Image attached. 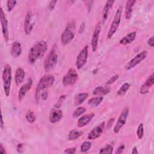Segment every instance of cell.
<instances>
[{
    "label": "cell",
    "instance_id": "6da1fadb",
    "mask_svg": "<svg viewBox=\"0 0 154 154\" xmlns=\"http://www.w3.org/2000/svg\"><path fill=\"white\" fill-rule=\"evenodd\" d=\"M48 49L47 42L45 40H40L35 43L30 48L28 53V63L34 64L38 59L43 57Z\"/></svg>",
    "mask_w": 154,
    "mask_h": 154
},
{
    "label": "cell",
    "instance_id": "7a4b0ae2",
    "mask_svg": "<svg viewBox=\"0 0 154 154\" xmlns=\"http://www.w3.org/2000/svg\"><path fill=\"white\" fill-rule=\"evenodd\" d=\"M55 82V78L51 74H46L43 75L39 80L35 89V102L38 103L40 99V93L46 90L47 88L51 87Z\"/></svg>",
    "mask_w": 154,
    "mask_h": 154
},
{
    "label": "cell",
    "instance_id": "3957f363",
    "mask_svg": "<svg viewBox=\"0 0 154 154\" xmlns=\"http://www.w3.org/2000/svg\"><path fill=\"white\" fill-rule=\"evenodd\" d=\"M2 78L3 81V88L4 93L5 96L8 97L10 95L12 81L11 66L9 64H7L4 66L2 73Z\"/></svg>",
    "mask_w": 154,
    "mask_h": 154
},
{
    "label": "cell",
    "instance_id": "277c9868",
    "mask_svg": "<svg viewBox=\"0 0 154 154\" xmlns=\"http://www.w3.org/2000/svg\"><path fill=\"white\" fill-rule=\"evenodd\" d=\"M75 21L74 20L69 22L61 35V42L62 45H67L70 43L75 37Z\"/></svg>",
    "mask_w": 154,
    "mask_h": 154
},
{
    "label": "cell",
    "instance_id": "5b68a950",
    "mask_svg": "<svg viewBox=\"0 0 154 154\" xmlns=\"http://www.w3.org/2000/svg\"><path fill=\"white\" fill-rule=\"evenodd\" d=\"M57 61L58 54L57 52L55 45H54L45 59L43 63L45 70L46 72H49L54 69L57 64Z\"/></svg>",
    "mask_w": 154,
    "mask_h": 154
},
{
    "label": "cell",
    "instance_id": "8992f818",
    "mask_svg": "<svg viewBox=\"0 0 154 154\" xmlns=\"http://www.w3.org/2000/svg\"><path fill=\"white\" fill-rule=\"evenodd\" d=\"M122 11H123V7L122 5H120L115 13L113 20L111 24L109 29L108 32L107 38L108 39H111L113 37L114 34L116 32L118 28L119 27L120 21H121Z\"/></svg>",
    "mask_w": 154,
    "mask_h": 154
},
{
    "label": "cell",
    "instance_id": "52a82bcc",
    "mask_svg": "<svg viewBox=\"0 0 154 154\" xmlns=\"http://www.w3.org/2000/svg\"><path fill=\"white\" fill-rule=\"evenodd\" d=\"M147 54L148 52L147 51H143L141 52L138 53L134 58H132L127 63V64L125 66V69L127 70H129L135 67L136 66L139 64L147 57Z\"/></svg>",
    "mask_w": 154,
    "mask_h": 154
},
{
    "label": "cell",
    "instance_id": "ba28073f",
    "mask_svg": "<svg viewBox=\"0 0 154 154\" xmlns=\"http://www.w3.org/2000/svg\"><path fill=\"white\" fill-rule=\"evenodd\" d=\"M88 54V46L85 45L79 52L76 60V66L78 69H80L85 64Z\"/></svg>",
    "mask_w": 154,
    "mask_h": 154
},
{
    "label": "cell",
    "instance_id": "9c48e42d",
    "mask_svg": "<svg viewBox=\"0 0 154 154\" xmlns=\"http://www.w3.org/2000/svg\"><path fill=\"white\" fill-rule=\"evenodd\" d=\"M78 75L73 68L70 69L67 73L63 76V84L64 86H70L73 85L77 79Z\"/></svg>",
    "mask_w": 154,
    "mask_h": 154
},
{
    "label": "cell",
    "instance_id": "30bf717a",
    "mask_svg": "<svg viewBox=\"0 0 154 154\" xmlns=\"http://www.w3.org/2000/svg\"><path fill=\"white\" fill-rule=\"evenodd\" d=\"M128 114H129V108L128 107L124 108L119 117V119L117 120V122L116 125L114 127L113 131L114 133H118L120 131V129L122 128V127L125 125L128 116Z\"/></svg>",
    "mask_w": 154,
    "mask_h": 154
},
{
    "label": "cell",
    "instance_id": "8fae6325",
    "mask_svg": "<svg viewBox=\"0 0 154 154\" xmlns=\"http://www.w3.org/2000/svg\"><path fill=\"white\" fill-rule=\"evenodd\" d=\"M0 19H1V23L2 32L3 34V37L4 38V40L6 42H8L9 39L8 20L2 7L0 8Z\"/></svg>",
    "mask_w": 154,
    "mask_h": 154
},
{
    "label": "cell",
    "instance_id": "7c38bea8",
    "mask_svg": "<svg viewBox=\"0 0 154 154\" xmlns=\"http://www.w3.org/2000/svg\"><path fill=\"white\" fill-rule=\"evenodd\" d=\"M101 30V24L100 22H98L94 28L93 35L91 37V49L93 52L96 51L97 49L98 46V42H99V38L100 33Z\"/></svg>",
    "mask_w": 154,
    "mask_h": 154
},
{
    "label": "cell",
    "instance_id": "4fadbf2b",
    "mask_svg": "<svg viewBox=\"0 0 154 154\" xmlns=\"http://www.w3.org/2000/svg\"><path fill=\"white\" fill-rule=\"evenodd\" d=\"M34 25V24L32 20V14L30 10H28L24 20V30L26 35L30 34L33 29Z\"/></svg>",
    "mask_w": 154,
    "mask_h": 154
},
{
    "label": "cell",
    "instance_id": "5bb4252c",
    "mask_svg": "<svg viewBox=\"0 0 154 154\" xmlns=\"http://www.w3.org/2000/svg\"><path fill=\"white\" fill-rule=\"evenodd\" d=\"M105 128V122H103L97 126L94 127L88 134V140H95L99 138L103 132Z\"/></svg>",
    "mask_w": 154,
    "mask_h": 154
},
{
    "label": "cell",
    "instance_id": "9a60e30c",
    "mask_svg": "<svg viewBox=\"0 0 154 154\" xmlns=\"http://www.w3.org/2000/svg\"><path fill=\"white\" fill-rule=\"evenodd\" d=\"M63 113L60 108L55 107L52 108L49 113V120L52 123H56L58 122L63 117Z\"/></svg>",
    "mask_w": 154,
    "mask_h": 154
},
{
    "label": "cell",
    "instance_id": "2e32d148",
    "mask_svg": "<svg viewBox=\"0 0 154 154\" xmlns=\"http://www.w3.org/2000/svg\"><path fill=\"white\" fill-rule=\"evenodd\" d=\"M32 85V80L31 78H29L27 82L22 85L20 88L18 93V100L22 101V99L25 97L26 93L30 90Z\"/></svg>",
    "mask_w": 154,
    "mask_h": 154
},
{
    "label": "cell",
    "instance_id": "e0dca14e",
    "mask_svg": "<svg viewBox=\"0 0 154 154\" xmlns=\"http://www.w3.org/2000/svg\"><path fill=\"white\" fill-rule=\"evenodd\" d=\"M154 84V75L152 73L144 82V83L141 85L140 89V93L142 94H145L147 93L149 89Z\"/></svg>",
    "mask_w": 154,
    "mask_h": 154
},
{
    "label": "cell",
    "instance_id": "ac0fdd59",
    "mask_svg": "<svg viewBox=\"0 0 154 154\" xmlns=\"http://www.w3.org/2000/svg\"><path fill=\"white\" fill-rule=\"evenodd\" d=\"M94 116V114L93 112L88 113L87 114L81 116L78 120V122H77L78 126L79 128H82L86 126L93 119Z\"/></svg>",
    "mask_w": 154,
    "mask_h": 154
},
{
    "label": "cell",
    "instance_id": "d6986e66",
    "mask_svg": "<svg viewBox=\"0 0 154 154\" xmlns=\"http://www.w3.org/2000/svg\"><path fill=\"white\" fill-rule=\"evenodd\" d=\"M136 36H137V32L132 31L128 33L127 35H126L123 37H122L119 41V43L122 45H129L135 40Z\"/></svg>",
    "mask_w": 154,
    "mask_h": 154
},
{
    "label": "cell",
    "instance_id": "ffe728a7",
    "mask_svg": "<svg viewBox=\"0 0 154 154\" xmlns=\"http://www.w3.org/2000/svg\"><path fill=\"white\" fill-rule=\"evenodd\" d=\"M22 45L20 42L16 41L12 44L11 48V55L14 58L19 57L22 53Z\"/></svg>",
    "mask_w": 154,
    "mask_h": 154
},
{
    "label": "cell",
    "instance_id": "44dd1931",
    "mask_svg": "<svg viewBox=\"0 0 154 154\" xmlns=\"http://www.w3.org/2000/svg\"><path fill=\"white\" fill-rule=\"evenodd\" d=\"M136 2L135 0H128L126 1V6H125V17L126 19L129 20L131 17L132 11H133V7Z\"/></svg>",
    "mask_w": 154,
    "mask_h": 154
},
{
    "label": "cell",
    "instance_id": "7402d4cb",
    "mask_svg": "<svg viewBox=\"0 0 154 154\" xmlns=\"http://www.w3.org/2000/svg\"><path fill=\"white\" fill-rule=\"evenodd\" d=\"M25 76V72L24 69L20 67H19L15 72L14 79L15 82L17 85H19L24 80Z\"/></svg>",
    "mask_w": 154,
    "mask_h": 154
},
{
    "label": "cell",
    "instance_id": "603a6c76",
    "mask_svg": "<svg viewBox=\"0 0 154 154\" xmlns=\"http://www.w3.org/2000/svg\"><path fill=\"white\" fill-rule=\"evenodd\" d=\"M114 1L112 0H108L106 1V2L105 4V6L103 9V13H102V23L104 24L105 22L106 21L108 16V13L109 10L112 8L113 4L114 3Z\"/></svg>",
    "mask_w": 154,
    "mask_h": 154
},
{
    "label": "cell",
    "instance_id": "cb8c5ba5",
    "mask_svg": "<svg viewBox=\"0 0 154 154\" xmlns=\"http://www.w3.org/2000/svg\"><path fill=\"white\" fill-rule=\"evenodd\" d=\"M89 94L88 93H81L77 94L74 97V103L75 106H79L88 97Z\"/></svg>",
    "mask_w": 154,
    "mask_h": 154
},
{
    "label": "cell",
    "instance_id": "d4e9b609",
    "mask_svg": "<svg viewBox=\"0 0 154 154\" xmlns=\"http://www.w3.org/2000/svg\"><path fill=\"white\" fill-rule=\"evenodd\" d=\"M110 92V88L108 87H102L97 86L94 88L93 90V93L94 95H104L107 94Z\"/></svg>",
    "mask_w": 154,
    "mask_h": 154
},
{
    "label": "cell",
    "instance_id": "484cf974",
    "mask_svg": "<svg viewBox=\"0 0 154 154\" xmlns=\"http://www.w3.org/2000/svg\"><path fill=\"white\" fill-rule=\"evenodd\" d=\"M82 134L83 132L81 131H78L77 129H72L69 132L67 135V138L69 141H73L80 137Z\"/></svg>",
    "mask_w": 154,
    "mask_h": 154
},
{
    "label": "cell",
    "instance_id": "4316f807",
    "mask_svg": "<svg viewBox=\"0 0 154 154\" xmlns=\"http://www.w3.org/2000/svg\"><path fill=\"white\" fill-rule=\"evenodd\" d=\"M103 97L102 96H96L94 97H92L88 101V103L89 105L91 106H97L103 100Z\"/></svg>",
    "mask_w": 154,
    "mask_h": 154
},
{
    "label": "cell",
    "instance_id": "83f0119b",
    "mask_svg": "<svg viewBox=\"0 0 154 154\" xmlns=\"http://www.w3.org/2000/svg\"><path fill=\"white\" fill-rule=\"evenodd\" d=\"M130 84L128 82H125L118 89L117 91V94L119 96H123L128 91L130 88Z\"/></svg>",
    "mask_w": 154,
    "mask_h": 154
},
{
    "label": "cell",
    "instance_id": "f1b7e54d",
    "mask_svg": "<svg viewBox=\"0 0 154 154\" xmlns=\"http://www.w3.org/2000/svg\"><path fill=\"white\" fill-rule=\"evenodd\" d=\"M25 119L29 123H34L36 119L35 113L32 110H28L25 115Z\"/></svg>",
    "mask_w": 154,
    "mask_h": 154
},
{
    "label": "cell",
    "instance_id": "f546056e",
    "mask_svg": "<svg viewBox=\"0 0 154 154\" xmlns=\"http://www.w3.org/2000/svg\"><path fill=\"white\" fill-rule=\"evenodd\" d=\"M113 152V147L111 144H108L104 147L100 149L99 151L100 154H111Z\"/></svg>",
    "mask_w": 154,
    "mask_h": 154
},
{
    "label": "cell",
    "instance_id": "4dcf8cb0",
    "mask_svg": "<svg viewBox=\"0 0 154 154\" xmlns=\"http://www.w3.org/2000/svg\"><path fill=\"white\" fill-rule=\"evenodd\" d=\"M86 111V109L83 106L78 107L73 112V117L75 118H77L83 114Z\"/></svg>",
    "mask_w": 154,
    "mask_h": 154
},
{
    "label": "cell",
    "instance_id": "1f68e13d",
    "mask_svg": "<svg viewBox=\"0 0 154 154\" xmlns=\"http://www.w3.org/2000/svg\"><path fill=\"white\" fill-rule=\"evenodd\" d=\"M91 147V143L90 141H86L82 143L81 146V152L82 153H85L87 152Z\"/></svg>",
    "mask_w": 154,
    "mask_h": 154
},
{
    "label": "cell",
    "instance_id": "d6a6232c",
    "mask_svg": "<svg viewBox=\"0 0 154 154\" xmlns=\"http://www.w3.org/2000/svg\"><path fill=\"white\" fill-rule=\"evenodd\" d=\"M137 135L140 140L142 139L144 136V125L143 123H141L138 126L137 130Z\"/></svg>",
    "mask_w": 154,
    "mask_h": 154
},
{
    "label": "cell",
    "instance_id": "836d02e7",
    "mask_svg": "<svg viewBox=\"0 0 154 154\" xmlns=\"http://www.w3.org/2000/svg\"><path fill=\"white\" fill-rule=\"evenodd\" d=\"M17 1L15 0H8L7 2V7L8 11H11L13 8L16 6Z\"/></svg>",
    "mask_w": 154,
    "mask_h": 154
},
{
    "label": "cell",
    "instance_id": "e575fe53",
    "mask_svg": "<svg viewBox=\"0 0 154 154\" xmlns=\"http://www.w3.org/2000/svg\"><path fill=\"white\" fill-rule=\"evenodd\" d=\"M119 75L117 74H116L114 75H113L112 76H111L106 82V84L107 85H111V84H112L114 82H115L118 79H119Z\"/></svg>",
    "mask_w": 154,
    "mask_h": 154
},
{
    "label": "cell",
    "instance_id": "d590c367",
    "mask_svg": "<svg viewBox=\"0 0 154 154\" xmlns=\"http://www.w3.org/2000/svg\"><path fill=\"white\" fill-rule=\"evenodd\" d=\"M66 95H61L60 97H59V99L57 103V104L55 105V107H57V108H60V106L61 105L62 103L63 102V101L65 100L66 99Z\"/></svg>",
    "mask_w": 154,
    "mask_h": 154
},
{
    "label": "cell",
    "instance_id": "8d00e7d4",
    "mask_svg": "<svg viewBox=\"0 0 154 154\" xmlns=\"http://www.w3.org/2000/svg\"><path fill=\"white\" fill-rule=\"evenodd\" d=\"M57 2V1H51L48 4V9L50 11H52L54 9L56 4Z\"/></svg>",
    "mask_w": 154,
    "mask_h": 154
},
{
    "label": "cell",
    "instance_id": "74e56055",
    "mask_svg": "<svg viewBox=\"0 0 154 154\" xmlns=\"http://www.w3.org/2000/svg\"><path fill=\"white\" fill-rule=\"evenodd\" d=\"M76 152V148L72 147V148H67L64 151V153L67 154H74Z\"/></svg>",
    "mask_w": 154,
    "mask_h": 154
},
{
    "label": "cell",
    "instance_id": "f35d334b",
    "mask_svg": "<svg viewBox=\"0 0 154 154\" xmlns=\"http://www.w3.org/2000/svg\"><path fill=\"white\" fill-rule=\"evenodd\" d=\"M125 146L124 144H120V145L117 147V150H116V154H120V153H122L123 152V150H124V149H125Z\"/></svg>",
    "mask_w": 154,
    "mask_h": 154
},
{
    "label": "cell",
    "instance_id": "ab89813d",
    "mask_svg": "<svg viewBox=\"0 0 154 154\" xmlns=\"http://www.w3.org/2000/svg\"><path fill=\"white\" fill-rule=\"evenodd\" d=\"M16 150L17 151V152L19 153H23L24 152V149H23V144L22 143H19L17 144V147H16Z\"/></svg>",
    "mask_w": 154,
    "mask_h": 154
},
{
    "label": "cell",
    "instance_id": "60d3db41",
    "mask_svg": "<svg viewBox=\"0 0 154 154\" xmlns=\"http://www.w3.org/2000/svg\"><path fill=\"white\" fill-rule=\"evenodd\" d=\"M147 45L153 48L154 46V37L153 36H151L147 40Z\"/></svg>",
    "mask_w": 154,
    "mask_h": 154
},
{
    "label": "cell",
    "instance_id": "b9f144b4",
    "mask_svg": "<svg viewBox=\"0 0 154 154\" xmlns=\"http://www.w3.org/2000/svg\"><path fill=\"white\" fill-rule=\"evenodd\" d=\"M114 122V118H112V119H109L108 120V122L107 125H106L107 129H109V128H110V127H111V126L113 124Z\"/></svg>",
    "mask_w": 154,
    "mask_h": 154
},
{
    "label": "cell",
    "instance_id": "7bdbcfd3",
    "mask_svg": "<svg viewBox=\"0 0 154 154\" xmlns=\"http://www.w3.org/2000/svg\"><path fill=\"white\" fill-rule=\"evenodd\" d=\"M84 28H85V23L83 22L80 25V27H79V33H81L83 32V31L84 30Z\"/></svg>",
    "mask_w": 154,
    "mask_h": 154
},
{
    "label": "cell",
    "instance_id": "ee69618b",
    "mask_svg": "<svg viewBox=\"0 0 154 154\" xmlns=\"http://www.w3.org/2000/svg\"><path fill=\"white\" fill-rule=\"evenodd\" d=\"M1 153H2V154H6L7 153V152L5 151V149L2 143H1Z\"/></svg>",
    "mask_w": 154,
    "mask_h": 154
},
{
    "label": "cell",
    "instance_id": "f6af8a7d",
    "mask_svg": "<svg viewBox=\"0 0 154 154\" xmlns=\"http://www.w3.org/2000/svg\"><path fill=\"white\" fill-rule=\"evenodd\" d=\"M132 154H138V150H137V148L136 146L134 147H133L132 151Z\"/></svg>",
    "mask_w": 154,
    "mask_h": 154
},
{
    "label": "cell",
    "instance_id": "bcb514c9",
    "mask_svg": "<svg viewBox=\"0 0 154 154\" xmlns=\"http://www.w3.org/2000/svg\"><path fill=\"white\" fill-rule=\"evenodd\" d=\"M4 120H3V117L2 115H1V129H2L4 128Z\"/></svg>",
    "mask_w": 154,
    "mask_h": 154
}]
</instances>
